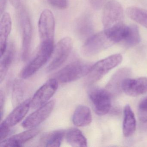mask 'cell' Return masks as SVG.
<instances>
[{
  "label": "cell",
  "instance_id": "6",
  "mask_svg": "<svg viewBox=\"0 0 147 147\" xmlns=\"http://www.w3.org/2000/svg\"><path fill=\"white\" fill-rule=\"evenodd\" d=\"M113 42L107 32L104 30L92 35L86 40L82 47V52L87 56L94 55L107 49Z\"/></svg>",
  "mask_w": 147,
  "mask_h": 147
},
{
  "label": "cell",
  "instance_id": "4",
  "mask_svg": "<svg viewBox=\"0 0 147 147\" xmlns=\"http://www.w3.org/2000/svg\"><path fill=\"white\" fill-rule=\"evenodd\" d=\"M123 7L115 0H110L105 5L102 13V22L105 30H109L123 24Z\"/></svg>",
  "mask_w": 147,
  "mask_h": 147
},
{
  "label": "cell",
  "instance_id": "26",
  "mask_svg": "<svg viewBox=\"0 0 147 147\" xmlns=\"http://www.w3.org/2000/svg\"><path fill=\"white\" fill-rule=\"evenodd\" d=\"M47 1L51 5L58 9H66L68 6V0H47Z\"/></svg>",
  "mask_w": 147,
  "mask_h": 147
},
{
  "label": "cell",
  "instance_id": "16",
  "mask_svg": "<svg viewBox=\"0 0 147 147\" xmlns=\"http://www.w3.org/2000/svg\"><path fill=\"white\" fill-rule=\"evenodd\" d=\"M92 119L91 110L85 105H79L76 107L72 119L74 125L79 127L88 125L91 123Z\"/></svg>",
  "mask_w": 147,
  "mask_h": 147
},
{
  "label": "cell",
  "instance_id": "5",
  "mask_svg": "<svg viewBox=\"0 0 147 147\" xmlns=\"http://www.w3.org/2000/svg\"><path fill=\"white\" fill-rule=\"evenodd\" d=\"M30 100H27L16 107L0 125V140L3 141L7 136L10 129L19 123L25 117L31 107Z\"/></svg>",
  "mask_w": 147,
  "mask_h": 147
},
{
  "label": "cell",
  "instance_id": "3",
  "mask_svg": "<svg viewBox=\"0 0 147 147\" xmlns=\"http://www.w3.org/2000/svg\"><path fill=\"white\" fill-rule=\"evenodd\" d=\"M54 49V44L41 43L35 57L22 70L21 77L27 79L36 73L49 61Z\"/></svg>",
  "mask_w": 147,
  "mask_h": 147
},
{
  "label": "cell",
  "instance_id": "15",
  "mask_svg": "<svg viewBox=\"0 0 147 147\" xmlns=\"http://www.w3.org/2000/svg\"><path fill=\"white\" fill-rule=\"evenodd\" d=\"M12 28V20L9 13H5L0 22V49L1 56L4 54L7 48V41Z\"/></svg>",
  "mask_w": 147,
  "mask_h": 147
},
{
  "label": "cell",
  "instance_id": "11",
  "mask_svg": "<svg viewBox=\"0 0 147 147\" xmlns=\"http://www.w3.org/2000/svg\"><path fill=\"white\" fill-rule=\"evenodd\" d=\"M20 22L22 34V58L27 60L30 55L32 38V28L28 13L24 8L20 14Z\"/></svg>",
  "mask_w": 147,
  "mask_h": 147
},
{
  "label": "cell",
  "instance_id": "23",
  "mask_svg": "<svg viewBox=\"0 0 147 147\" xmlns=\"http://www.w3.org/2000/svg\"><path fill=\"white\" fill-rule=\"evenodd\" d=\"M128 71L123 69L117 72L112 78L111 80L108 82L106 89L111 94L112 92L114 93L118 92L121 89L122 83L125 79L127 78Z\"/></svg>",
  "mask_w": 147,
  "mask_h": 147
},
{
  "label": "cell",
  "instance_id": "27",
  "mask_svg": "<svg viewBox=\"0 0 147 147\" xmlns=\"http://www.w3.org/2000/svg\"><path fill=\"white\" fill-rule=\"evenodd\" d=\"M94 8L100 9L105 5L106 0H89Z\"/></svg>",
  "mask_w": 147,
  "mask_h": 147
},
{
  "label": "cell",
  "instance_id": "17",
  "mask_svg": "<svg viewBox=\"0 0 147 147\" xmlns=\"http://www.w3.org/2000/svg\"><path fill=\"white\" fill-rule=\"evenodd\" d=\"M136 122L135 114L129 105H126L124 108L123 131L126 137L131 136L136 131Z\"/></svg>",
  "mask_w": 147,
  "mask_h": 147
},
{
  "label": "cell",
  "instance_id": "30",
  "mask_svg": "<svg viewBox=\"0 0 147 147\" xmlns=\"http://www.w3.org/2000/svg\"><path fill=\"white\" fill-rule=\"evenodd\" d=\"M11 5L15 8H18L20 5V0H10Z\"/></svg>",
  "mask_w": 147,
  "mask_h": 147
},
{
  "label": "cell",
  "instance_id": "8",
  "mask_svg": "<svg viewBox=\"0 0 147 147\" xmlns=\"http://www.w3.org/2000/svg\"><path fill=\"white\" fill-rule=\"evenodd\" d=\"M38 27L41 43L54 44L55 18L50 10L45 9L42 12L38 21Z\"/></svg>",
  "mask_w": 147,
  "mask_h": 147
},
{
  "label": "cell",
  "instance_id": "22",
  "mask_svg": "<svg viewBox=\"0 0 147 147\" xmlns=\"http://www.w3.org/2000/svg\"><path fill=\"white\" fill-rule=\"evenodd\" d=\"M126 13L134 21L147 29V10L136 7L127 8Z\"/></svg>",
  "mask_w": 147,
  "mask_h": 147
},
{
  "label": "cell",
  "instance_id": "24",
  "mask_svg": "<svg viewBox=\"0 0 147 147\" xmlns=\"http://www.w3.org/2000/svg\"><path fill=\"white\" fill-rule=\"evenodd\" d=\"M141 40L139 29L137 26L133 24L128 26V32L123 42L125 46L132 47L137 45Z\"/></svg>",
  "mask_w": 147,
  "mask_h": 147
},
{
  "label": "cell",
  "instance_id": "12",
  "mask_svg": "<svg viewBox=\"0 0 147 147\" xmlns=\"http://www.w3.org/2000/svg\"><path fill=\"white\" fill-rule=\"evenodd\" d=\"M55 100H51L30 114L23 121V127L26 129H33L42 123L51 114L55 107Z\"/></svg>",
  "mask_w": 147,
  "mask_h": 147
},
{
  "label": "cell",
  "instance_id": "7",
  "mask_svg": "<svg viewBox=\"0 0 147 147\" xmlns=\"http://www.w3.org/2000/svg\"><path fill=\"white\" fill-rule=\"evenodd\" d=\"M95 113L99 116L107 114L111 107V94L107 89L93 88L88 92Z\"/></svg>",
  "mask_w": 147,
  "mask_h": 147
},
{
  "label": "cell",
  "instance_id": "9",
  "mask_svg": "<svg viewBox=\"0 0 147 147\" xmlns=\"http://www.w3.org/2000/svg\"><path fill=\"white\" fill-rule=\"evenodd\" d=\"M72 47L73 42L70 38L67 37L61 39L54 49L53 59L47 67V71H54L61 67L68 57Z\"/></svg>",
  "mask_w": 147,
  "mask_h": 147
},
{
  "label": "cell",
  "instance_id": "10",
  "mask_svg": "<svg viewBox=\"0 0 147 147\" xmlns=\"http://www.w3.org/2000/svg\"><path fill=\"white\" fill-rule=\"evenodd\" d=\"M58 81L56 79H51L43 85L33 95L31 100V107L39 108L48 102L57 90Z\"/></svg>",
  "mask_w": 147,
  "mask_h": 147
},
{
  "label": "cell",
  "instance_id": "19",
  "mask_svg": "<svg viewBox=\"0 0 147 147\" xmlns=\"http://www.w3.org/2000/svg\"><path fill=\"white\" fill-rule=\"evenodd\" d=\"M14 55V46L13 43L7 45L5 53L1 56L0 80L2 82L11 64Z\"/></svg>",
  "mask_w": 147,
  "mask_h": 147
},
{
  "label": "cell",
  "instance_id": "20",
  "mask_svg": "<svg viewBox=\"0 0 147 147\" xmlns=\"http://www.w3.org/2000/svg\"><path fill=\"white\" fill-rule=\"evenodd\" d=\"M65 137L68 143L73 147H87L86 138L82 131L76 128H71L68 130L65 134Z\"/></svg>",
  "mask_w": 147,
  "mask_h": 147
},
{
  "label": "cell",
  "instance_id": "25",
  "mask_svg": "<svg viewBox=\"0 0 147 147\" xmlns=\"http://www.w3.org/2000/svg\"><path fill=\"white\" fill-rule=\"evenodd\" d=\"M138 118L143 123H147V97L139 103L138 109Z\"/></svg>",
  "mask_w": 147,
  "mask_h": 147
},
{
  "label": "cell",
  "instance_id": "29",
  "mask_svg": "<svg viewBox=\"0 0 147 147\" xmlns=\"http://www.w3.org/2000/svg\"><path fill=\"white\" fill-rule=\"evenodd\" d=\"M3 94L2 92H1V119L2 118V115H3V106H4V97L3 96Z\"/></svg>",
  "mask_w": 147,
  "mask_h": 147
},
{
  "label": "cell",
  "instance_id": "21",
  "mask_svg": "<svg viewBox=\"0 0 147 147\" xmlns=\"http://www.w3.org/2000/svg\"><path fill=\"white\" fill-rule=\"evenodd\" d=\"M65 131L63 130H57L49 132L43 136L42 143L46 147H60L61 144Z\"/></svg>",
  "mask_w": 147,
  "mask_h": 147
},
{
  "label": "cell",
  "instance_id": "2",
  "mask_svg": "<svg viewBox=\"0 0 147 147\" xmlns=\"http://www.w3.org/2000/svg\"><path fill=\"white\" fill-rule=\"evenodd\" d=\"M93 64L86 62L77 61L66 66L56 75L57 80L62 83L75 81L87 76Z\"/></svg>",
  "mask_w": 147,
  "mask_h": 147
},
{
  "label": "cell",
  "instance_id": "14",
  "mask_svg": "<svg viewBox=\"0 0 147 147\" xmlns=\"http://www.w3.org/2000/svg\"><path fill=\"white\" fill-rule=\"evenodd\" d=\"M40 132L37 128L29 130L11 137L5 140L1 141V147H21L23 144L33 138Z\"/></svg>",
  "mask_w": 147,
  "mask_h": 147
},
{
  "label": "cell",
  "instance_id": "1",
  "mask_svg": "<svg viewBox=\"0 0 147 147\" xmlns=\"http://www.w3.org/2000/svg\"><path fill=\"white\" fill-rule=\"evenodd\" d=\"M123 60L120 54L110 56L93 64L87 75L86 82L88 85L93 84L103 78L113 69L118 66Z\"/></svg>",
  "mask_w": 147,
  "mask_h": 147
},
{
  "label": "cell",
  "instance_id": "28",
  "mask_svg": "<svg viewBox=\"0 0 147 147\" xmlns=\"http://www.w3.org/2000/svg\"><path fill=\"white\" fill-rule=\"evenodd\" d=\"M6 0H0V11H1V14H2L3 12L5 11L6 6Z\"/></svg>",
  "mask_w": 147,
  "mask_h": 147
},
{
  "label": "cell",
  "instance_id": "13",
  "mask_svg": "<svg viewBox=\"0 0 147 147\" xmlns=\"http://www.w3.org/2000/svg\"><path fill=\"white\" fill-rule=\"evenodd\" d=\"M122 91L126 94L136 97L147 92V78L125 79L121 86Z\"/></svg>",
  "mask_w": 147,
  "mask_h": 147
},
{
  "label": "cell",
  "instance_id": "18",
  "mask_svg": "<svg viewBox=\"0 0 147 147\" xmlns=\"http://www.w3.org/2000/svg\"><path fill=\"white\" fill-rule=\"evenodd\" d=\"M76 31L80 39L86 40L91 36L93 31L92 24L91 19L87 15L82 16L77 20Z\"/></svg>",
  "mask_w": 147,
  "mask_h": 147
}]
</instances>
